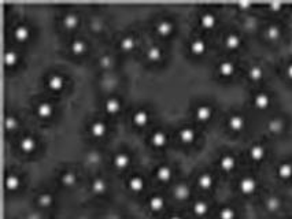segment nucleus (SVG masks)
<instances>
[{
    "instance_id": "nucleus-4",
    "label": "nucleus",
    "mask_w": 292,
    "mask_h": 219,
    "mask_svg": "<svg viewBox=\"0 0 292 219\" xmlns=\"http://www.w3.org/2000/svg\"><path fill=\"white\" fill-rule=\"evenodd\" d=\"M196 187L203 192L211 191L215 187V177L210 171H202L196 177Z\"/></svg>"
},
{
    "instance_id": "nucleus-33",
    "label": "nucleus",
    "mask_w": 292,
    "mask_h": 219,
    "mask_svg": "<svg viewBox=\"0 0 292 219\" xmlns=\"http://www.w3.org/2000/svg\"><path fill=\"white\" fill-rule=\"evenodd\" d=\"M59 181L60 184L66 188L75 187L76 182H77V174H76V171H73V170H65V171L60 173Z\"/></svg>"
},
{
    "instance_id": "nucleus-18",
    "label": "nucleus",
    "mask_w": 292,
    "mask_h": 219,
    "mask_svg": "<svg viewBox=\"0 0 292 219\" xmlns=\"http://www.w3.org/2000/svg\"><path fill=\"white\" fill-rule=\"evenodd\" d=\"M207 51V43L202 37H195L190 41V52L195 56H202Z\"/></svg>"
},
{
    "instance_id": "nucleus-25",
    "label": "nucleus",
    "mask_w": 292,
    "mask_h": 219,
    "mask_svg": "<svg viewBox=\"0 0 292 219\" xmlns=\"http://www.w3.org/2000/svg\"><path fill=\"white\" fill-rule=\"evenodd\" d=\"M22 185V178L19 177L18 174L9 173L5 175V188L9 192L18 191Z\"/></svg>"
},
{
    "instance_id": "nucleus-8",
    "label": "nucleus",
    "mask_w": 292,
    "mask_h": 219,
    "mask_svg": "<svg viewBox=\"0 0 292 219\" xmlns=\"http://www.w3.org/2000/svg\"><path fill=\"white\" fill-rule=\"evenodd\" d=\"M195 118L198 119L199 122H209L210 119L213 118L214 110L210 104H206V103H202V104H198L195 107Z\"/></svg>"
},
{
    "instance_id": "nucleus-45",
    "label": "nucleus",
    "mask_w": 292,
    "mask_h": 219,
    "mask_svg": "<svg viewBox=\"0 0 292 219\" xmlns=\"http://www.w3.org/2000/svg\"><path fill=\"white\" fill-rule=\"evenodd\" d=\"M284 74H285V77H287L289 81H292V62H288V63L285 64V67H284Z\"/></svg>"
},
{
    "instance_id": "nucleus-47",
    "label": "nucleus",
    "mask_w": 292,
    "mask_h": 219,
    "mask_svg": "<svg viewBox=\"0 0 292 219\" xmlns=\"http://www.w3.org/2000/svg\"><path fill=\"white\" fill-rule=\"evenodd\" d=\"M167 219H184V216H181L180 214H172L167 216Z\"/></svg>"
},
{
    "instance_id": "nucleus-12",
    "label": "nucleus",
    "mask_w": 292,
    "mask_h": 219,
    "mask_svg": "<svg viewBox=\"0 0 292 219\" xmlns=\"http://www.w3.org/2000/svg\"><path fill=\"white\" fill-rule=\"evenodd\" d=\"M198 21H199L200 27H203L206 30H210V29H213L217 25V14L213 13V11H203V13H200Z\"/></svg>"
},
{
    "instance_id": "nucleus-37",
    "label": "nucleus",
    "mask_w": 292,
    "mask_h": 219,
    "mask_svg": "<svg viewBox=\"0 0 292 219\" xmlns=\"http://www.w3.org/2000/svg\"><path fill=\"white\" fill-rule=\"evenodd\" d=\"M264 76L265 70L260 64H252V66H250V68H248V71H247V77L252 82L261 81V80L264 78Z\"/></svg>"
},
{
    "instance_id": "nucleus-1",
    "label": "nucleus",
    "mask_w": 292,
    "mask_h": 219,
    "mask_svg": "<svg viewBox=\"0 0 292 219\" xmlns=\"http://www.w3.org/2000/svg\"><path fill=\"white\" fill-rule=\"evenodd\" d=\"M258 179L254 177V175H251V174H246V175H243L240 177V179L237 181V189L240 192L243 196H251V195H254L257 189H258Z\"/></svg>"
},
{
    "instance_id": "nucleus-38",
    "label": "nucleus",
    "mask_w": 292,
    "mask_h": 219,
    "mask_svg": "<svg viewBox=\"0 0 292 219\" xmlns=\"http://www.w3.org/2000/svg\"><path fill=\"white\" fill-rule=\"evenodd\" d=\"M70 52L73 55H77V56H80V55L85 54V51H87V43L83 40V39H75V40L70 41Z\"/></svg>"
},
{
    "instance_id": "nucleus-3",
    "label": "nucleus",
    "mask_w": 292,
    "mask_h": 219,
    "mask_svg": "<svg viewBox=\"0 0 292 219\" xmlns=\"http://www.w3.org/2000/svg\"><path fill=\"white\" fill-rule=\"evenodd\" d=\"M251 100H252V104H254L255 108L264 111V110L269 108L270 104H272V96L268 92L258 91L252 95Z\"/></svg>"
},
{
    "instance_id": "nucleus-39",
    "label": "nucleus",
    "mask_w": 292,
    "mask_h": 219,
    "mask_svg": "<svg viewBox=\"0 0 292 219\" xmlns=\"http://www.w3.org/2000/svg\"><path fill=\"white\" fill-rule=\"evenodd\" d=\"M36 201H38V205L40 208H50L54 204L55 199H54V195L50 193V192H42L36 199Z\"/></svg>"
},
{
    "instance_id": "nucleus-44",
    "label": "nucleus",
    "mask_w": 292,
    "mask_h": 219,
    "mask_svg": "<svg viewBox=\"0 0 292 219\" xmlns=\"http://www.w3.org/2000/svg\"><path fill=\"white\" fill-rule=\"evenodd\" d=\"M268 9H270L273 13H280L281 10L284 9L283 3H277V2H274V3H269L268 5Z\"/></svg>"
},
{
    "instance_id": "nucleus-24",
    "label": "nucleus",
    "mask_w": 292,
    "mask_h": 219,
    "mask_svg": "<svg viewBox=\"0 0 292 219\" xmlns=\"http://www.w3.org/2000/svg\"><path fill=\"white\" fill-rule=\"evenodd\" d=\"M13 37L18 43H25V41L29 40L30 37V29L26 23H18L15 25V27L13 29Z\"/></svg>"
},
{
    "instance_id": "nucleus-42",
    "label": "nucleus",
    "mask_w": 292,
    "mask_h": 219,
    "mask_svg": "<svg viewBox=\"0 0 292 219\" xmlns=\"http://www.w3.org/2000/svg\"><path fill=\"white\" fill-rule=\"evenodd\" d=\"M284 128H285V122H284L283 118L276 117V118H272L269 122H268V129H269L272 133H274V134H278V133L283 132Z\"/></svg>"
},
{
    "instance_id": "nucleus-16",
    "label": "nucleus",
    "mask_w": 292,
    "mask_h": 219,
    "mask_svg": "<svg viewBox=\"0 0 292 219\" xmlns=\"http://www.w3.org/2000/svg\"><path fill=\"white\" fill-rule=\"evenodd\" d=\"M264 207L268 212H272V214L277 212V211L281 210V207H283V199H281V196H278V195H269V196L265 199Z\"/></svg>"
},
{
    "instance_id": "nucleus-13",
    "label": "nucleus",
    "mask_w": 292,
    "mask_h": 219,
    "mask_svg": "<svg viewBox=\"0 0 292 219\" xmlns=\"http://www.w3.org/2000/svg\"><path fill=\"white\" fill-rule=\"evenodd\" d=\"M217 71L223 78H231L236 71V64L233 60L224 59L218 63Z\"/></svg>"
},
{
    "instance_id": "nucleus-5",
    "label": "nucleus",
    "mask_w": 292,
    "mask_h": 219,
    "mask_svg": "<svg viewBox=\"0 0 292 219\" xmlns=\"http://www.w3.org/2000/svg\"><path fill=\"white\" fill-rule=\"evenodd\" d=\"M227 125L229 130H232L233 133H240L246 128V118H244V115L239 114V113H233L228 117Z\"/></svg>"
},
{
    "instance_id": "nucleus-26",
    "label": "nucleus",
    "mask_w": 292,
    "mask_h": 219,
    "mask_svg": "<svg viewBox=\"0 0 292 219\" xmlns=\"http://www.w3.org/2000/svg\"><path fill=\"white\" fill-rule=\"evenodd\" d=\"M34 111H36V114H38L39 118L48 119L51 118L52 114H54V105L47 100L39 101V104L36 105V110H34Z\"/></svg>"
},
{
    "instance_id": "nucleus-27",
    "label": "nucleus",
    "mask_w": 292,
    "mask_h": 219,
    "mask_svg": "<svg viewBox=\"0 0 292 219\" xmlns=\"http://www.w3.org/2000/svg\"><path fill=\"white\" fill-rule=\"evenodd\" d=\"M166 207V199L162 196V195H153V196H150L149 199V208L153 212H161Z\"/></svg>"
},
{
    "instance_id": "nucleus-36",
    "label": "nucleus",
    "mask_w": 292,
    "mask_h": 219,
    "mask_svg": "<svg viewBox=\"0 0 292 219\" xmlns=\"http://www.w3.org/2000/svg\"><path fill=\"white\" fill-rule=\"evenodd\" d=\"M163 56V50L161 46H157V44H153L150 46L145 51V58L150 60V62H159L162 59Z\"/></svg>"
},
{
    "instance_id": "nucleus-9",
    "label": "nucleus",
    "mask_w": 292,
    "mask_h": 219,
    "mask_svg": "<svg viewBox=\"0 0 292 219\" xmlns=\"http://www.w3.org/2000/svg\"><path fill=\"white\" fill-rule=\"evenodd\" d=\"M150 118H151V114H150L149 110L137 108L132 114V123L137 128H144L150 122Z\"/></svg>"
},
{
    "instance_id": "nucleus-41",
    "label": "nucleus",
    "mask_w": 292,
    "mask_h": 219,
    "mask_svg": "<svg viewBox=\"0 0 292 219\" xmlns=\"http://www.w3.org/2000/svg\"><path fill=\"white\" fill-rule=\"evenodd\" d=\"M3 62L7 67H15L19 62V54L14 50H7L3 55Z\"/></svg>"
},
{
    "instance_id": "nucleus-46",
    "label": "nucleus",
    "mask_w": 292,
    "mask_h": 219,
    "mask_svg": "<svg viewBox=\"0 0 292 219\" xmlns=\"http://www.w3.org/2000/svg\"><path fill=\"white\" fill-rule=\"evenodd\" d=\"M251 3H239V5H237V7H239V9H241V10H248L251 7Z\"/></svg>"
},
{
    "instance_id": "nucleus-11",
    "label": "nucleus",
    "mask_w": 292,
    "mask_h": 219,
    "mask_svg": "<svg viewBox=\"0 0 292 219\" xmlns=\"http://www.w3.org/2000/svg\"><path fill=\"white\" fill-rule=\"evenodd\" d=\"M192 212H194L195 216H198V218H204L206 215L210 212V203L206 199H196L192 203Z\"/></svg>"
},
{
    "instance_id": "nucleus-20",
    "label": "nucleus",
    "mask_w": 292,
    "mask_h": 219,
    "mask_svg": "<svg viewBox=\"0 0 292 219\" xmlns=\"http://www.w3.org/2000/svg\"><path fill=\"white\" fill-rule=\"evenodd\" d=\"M178 138L182 144L191 145L196 140V130L192 126H182L178 129Z\"/></svg>"
},
{
    "instance_id": "nucleus-43",
    "label": "nucleus",
    "mask_w": 292,
    "mask_h": 219,
    "mask_svg": "<svg viewBox=\"0 0 292 219\" xmlns=\"http://www.w3.org/2000/svg\"><path fill=\"white\" fill-rule=\"evenodd\" d=\"M18 118L14 117V115H7L5 118V128L9 132H13V130L18 128Z\"/></svg>"
},
{
    "instance_id": "nucleus-19",
    "label": "nucleus",
    "mask_w": 292,
    "mask_h": 219,
    "mask_svg": "<svg viewBox=\"0 0 292 219\" xmlns=\"http://www.w3.org/2000/svg\"><path fill=\"white\" fill-rule=\"evenodd\" d=\"M173 177V169L172 166H169L166 163H162L155 169V178L159 182H169Z\"/></svg>"
},
{
    "instance_id": "nucleus-21",
    "label": "nucleus",
    "mask_w": 292,
    "mask_h": 219,
    "mask_svg": "<svg viewBox=\"0 0 292 219\" xmlns=\"http://www.w3.org/2000/svg\"><path fill=\"white\" fill-rule=\"evenodd\" d=\"M276 174L280 179L283 181H291L292 179V162L291 160H284L277 164Z\"/></svg>"
},
{
    "instance_id": "nucleus-17",
    "label": "nucleus",
    "mask_w": 292,
    "mask_h": 219,
    "mask_svg": "<svg viewBox=\"0 0 292 219\" xmlns=\"http://www.w3.org/2000/svg\"><path fill=\"white\" fill-rule=\"evenodd\" d=\"M174 30V23L170 19H159L155 22V32L161 37L170 36Z\"/></svg>"
},
{
    "instance_id": "nucleus-31",
    "label": "nucleus",
    "mask_w": 292,
    "mask_h": 219,
    "mask_svg": "<svg viewBox=\"0 0 292 219\" xmlns=\"http://www.w3.org/2000/svg\"><path fill=\"white\" fill-rule=\"evenodd\" d=\"M38 147V141L33 136H23L19 140V150L22 151L23 154H32L33 151L36 150Z\"/></svg>"
},
{
    "instance_id": "nucleus-7",
    "label": "nucleus",
    "mask_w": 292,
    "mask_h": 219,
    "mask_svg": "<svg viewBox=\"0 0 292 219\" xmlns=\"http://www.w3.org/2000/svg\"><path fill=\"white\" fill-rule=\"evenodd\" d=\"M173 197L176 199L177 201H186L188 200L191 196H192V189L187 182H177L174 187H173Z\"/></svg>"
},
{
    "instance_id": "nucleus-32",
    "label": "nucleus",
    "mask_w": 292,
    "mask_h": 219,
    "mask_svg": "<svg viewBox=\"0 0 292 219\" xmlns=\"http://www.w3.org/2000/svg\"><path fill=\"white\" fill-rule=\"evenodd\" d=\"M89 133H91V136L96 137V138H100L107 133V125L103 121H92L91 125H89Z\"/></svg>"
},
{
    "instance_id": "nucleus-28",
    "label": "nucleus",
    "mask_w": 292,
    "mask_h": 219,
    "mask_svg": "<svg viewBox=\"0 0 292 219\" xmlns=\"http://www.w3.org/2000/svg\"><path fill=\"white\" fill-rule=\"evenodd\" d=\"M130 162H132V158L126 152H117L113 158V164L118 170H125L126 167H129Z\"/></svg>"
},
{
    "instance_id": "nucleus-40",
    "label": "nucleus",
    "mask_w": 292,
    "mask_h": 219,
    "mask_svg": "<svg viewBox=\"0 0 292 219\" xmlns=\"http://www.w3.org/2000/svg\"><path fill=\"white\" fill-rule=\"evenodd\" d=\"M118 44H120V48L124 52H129V51H132L136 47V39L133 34H125V36L121 37Z\"/></svg>"
},
{
    "instance_id": "nucleus-14",
    "label": "nucleus",
    "mask_w": 292,
    "mask_h": 219,
    "mask_svg": "<svg viewBox=\"0 0 292 219\" xmlns=\"http://www.w3.org/2000/svg\"><path fill=\"white\" fill-rule=\"evenodd\" d=\"M47 87H48V89L50 91H54V92H59L62 91L63 88H65V77L63 76H60V74L58 73H52L50 74L48 77H47Z\"/></svg>"
},
{
    "instance_id": "nucleus-15",
    "label": "nucleus",
    "mask_w": 292,
    "mask_h": 219,
    "mask_svg": "<svg viewBox=\"0 0 292 219\" xmlns=\"http://www.w3.org/2000/svg\"><path fill=\"white\" fill-rule=\"evenodd\" d=\"M283 36V29L281 26L278 25V23H269V25H266L264 29V37L268 41H277L280 37Z\"/></svg>"
},
{
    "instance_id": "nucleus-22",
    "label": "nucleus",
    "mask_w": 292,
    "mask_h": 219,
    "mask_svg": "<svg viewBox=\"0 0 292 219\" xmlns=\"http://www.w3.org/2000/svg\"><path fill=\"white\" fill-rule=\"evenodd\" d=\"M128 188L129 191H132L133 193H140V192L144 191L145 188V179L143 178V175L140 174H133L128 178Z\"/></svg>"
},
{
    "instance_id": "nucleus-6",
    "label": "nucleus",
    "mask_w": 292,
    "mask_h": 219,
    "mask_svg": "<svg viewBox=\"0 0 292 219\" xmlns=\"http://www.w3.org/2000/svg\"><path fill=\"white\" fill-rule=\"evenodd\" d=\"M266 152H268V150H266L265 144H262V142L260 141L254 142V144H251V145L248 147V158H250L252 162H255V163L262 162V160L265 159V156H266Z\"/></svg>"
},
{
    "instance_id": "nucleus-10",
    "label": "nucleus",
    "mask_w": 292,
    "mask_h": 219,
    "mask_svg": "<svg viewBox=\"0 0 292 219\" xmlns=\"http://www.w3.org/2000/svg\"><path fill=\"white\" fill-rule=\"evenodd\" d=\"M243 44V37L237 32H229L224 37V46L229 51L239 50Z\"/></svg>"
},
{
    "instance_id": "nucleus-2",
    "label": "nucleus",
    "mask_w": 292,
    "mask_h": 219,
    "mask_svg": "<svg viewBox=\"0 0 292 219\" xmlns=\"http://www.w3.org/2000/svg\"><path fill=\"white\" fill-rule=\"evenodd\" d=\"M237 159L236 156L231 154V152H224L218 158V167L223 173H232L236 169Z\"/></svg>"
},
{
    "instance_id": "nucleus-30",
    "label": "nucleus",
    "mask_w": 292,
    "mask_h": 219,
    "mask_svg": "<svg viewBox=\"0 0 292 219\" xmlns=\"http://www.w3.org/2000/svg\"><path fill=\"white\" fill-rule=\"evenodd\" d=\"M150 141L155 148H163L167 144V134L166 132H163L161 129L154 130L150 136Z\"/></svg>"
},
{
    "instance_id": "nucleus-23",
    "label": "nucleus",
    "mask_w": 292,
    "mask_h": 219,
    "mask_svg": "<svg viewBox=\"0 0 292 219\" xmlns=\"http://www.w3.org/2000/svg\"><path fill=\"white\" fill-rule=\"evenodd\" d=\"M103 108L106 111L107 114H118L122 108V101L116 97V96H110V97H107L104 103H103Z\"/></svg>"
},
{
    "instance_id": "nucleus-35",
    "label": "nucleus",
    "mask_w": 292,
    "mask_h": 219,
    "mask_svg": "<svg viewBox=\"0 0 292 219\" xmlns=\"http://www.w3.org/2000/svg\"><path fill=\"white\" fill-rule=\"evenodd\" d=\"M62 25L67 29V30H73L80 25V17L76 13H66L62 18Z\"/></svg>"
},
{
    "instance_id": "nucleus-34",
    "label": "nucleus",
    "mask_w": 292,
    "mask_h": 219,
    "mask_svg": "<svg viewBox=\"0 0 292 219\" xmlns=\"http://www.w3.org/2000/svg\"><path fill=\"white\" fill-rule=\"evenodd\" d=\"M218 219H237V210L233 205L224 204L220 207L217 212Z\"/></svg>"
},
{
    "instance_id": "nucleus-29",
    "label": "nucleus",
    "mask_w": 292,
    "mask_h": 219,
    "mask_svg": "<svg viewBox=\"0 0 292 219\" xmlns=\"http://www.w3.org/2000/svg\"><path fill=\"white\" fill-rule=\"evenodd\" d=\"M89 189H91V192H92L93 195H96V196H100L103 193H106L107 191L106 179L102 177L92 178V181L89 184Z\"/></svg>"
}]
</instances>
